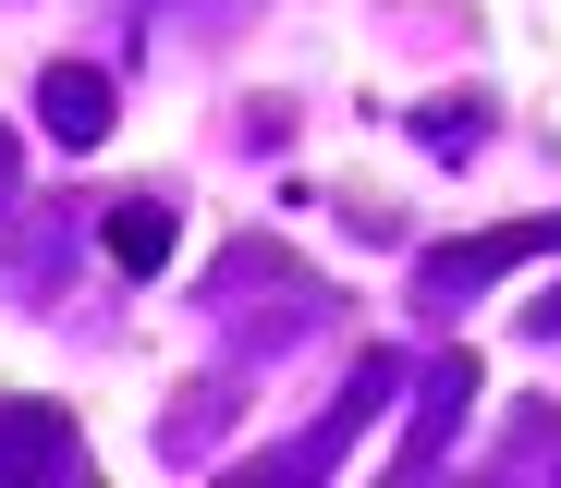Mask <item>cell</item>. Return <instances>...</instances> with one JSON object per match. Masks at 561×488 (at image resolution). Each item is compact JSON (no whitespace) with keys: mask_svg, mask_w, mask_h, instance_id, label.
<instances>
[{"mask_svg":"<svg viewBox=\"0 0 561 488\" xmlns=\"http://www.w3.org/2000/svg\"><path fill=\"white\" fill-rule=\"evenodd\" d=\"M111 269H171V208L159 195H123L111 208Z\"/></svg>","mask_w":561,"mask_h":488,"instance_id":"4","label":"cell"},{"mask_svg":"<svg viewBox=\"0 0 561 488\" xmlns=\"http://www.w3.org/2000/svg\"><path fill=\"white\" fill-rule=\"evenodd\" d=\"M37 123H49L61 147H99V135H111V73H85V61H61V73L37 86Z\"/></svg>","mask_w":561,"mask_h":488,"instance_id":"3","label":"cell"},{"mask_svg":"<svg viewBox=\"0 0 561 488\" xmlns=\"http://www.w3.org/2000/svg\"><path fill=\"white\" fill-rule=\"evenodd\" d=\"M549 245H561V220H525V232H489L463 257H427V306H451V293H477V281H501L513 257H549Z\"/></svg>","mask_w":561,"mask_h":488,"instance_id":"2","label":"cell"},{"mask_svg":"<svg viewBox=\"0 0 561 488\" xmlns=\"http://www.w3.org/2000/svg\"><path fill=\"white\" fill-rule=\"evenodd\" d=\"M0 476H85L73 416H49V404H0Z\"/></svg>","mask_w":561,"mask_h":488,"instance_id":"1","label":"cell"}]
</instances>
